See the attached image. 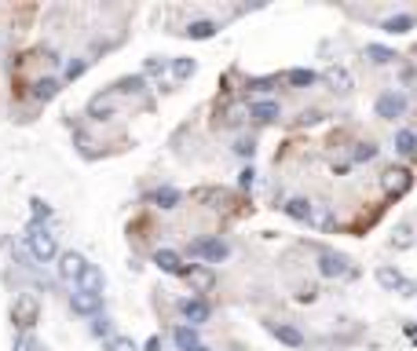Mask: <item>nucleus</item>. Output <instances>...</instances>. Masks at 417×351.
Instances as JSON below:
<instances>
[{
  "instance_id": "obj_1",
  "label": "nucleus",
  "mask_w": 417,
  "mask_h": 351,
  "mask_svg": "<svg viewBox=\"0 0 417 351\" xmlns=\"http://www.w3.org/2000/svg\"><path fill=\"white\" fill-rule=\"evenodd\" d=\"M26 246H29V252L40 260V263H48V260H55V252H59V246H55V234H51L45 223H29L26 227Z\"/></svg>"
},
{
  "instance_id": "obj_2",
  "label": "nucleus",
  "mask_w": 417,
  "mask_h": 351,
  "mask_svg": "<svg viewBox=\"0 0 417 351\" xmlns=\"http://www.w3.org/2000/svg\"><path fill=\"white\" fill-rule=\"evenodd\" d=\"M37 311H40L37 296H34V293H23V296L15 300V307H12V322H15V326L26 333V329H34V322H37Z\"/></svg>"
},
{
  "instance_id": "obj_3",
  "label": "nucleus",
  "mask_w": 417,
  "mask_h": 351,
  "mask_svg": "<svg viewBox=\"0 0 417 351\" xmlns=\"http://www.w3.org/2000/svg\"><path fill=\"white\" fill-rule=\"evenodd\" d=\"M227 242H220V238H198V242H190V257H201V260H209V263H220V260H227Z\"/></svg>"
},
{
  "instance_id": "obj_4",
  "label": "nucleus",
  "mask_w": 417,
  "mask_h": 351,
  "mask_svg": "<svg viewBox=\"0 0 417 351\" xmlns=\"http://www.w3.org/2000/svg\"><path fill=\"white\" fill-rule=\"evenodd\" d=\"M70 307H73V315H81V318H95V315L103 311V296H92V293L73 289L70 293Z\"/></svg>"
},
{
  "instance_id": "obj_5",
  "label": "nucleus",
  "mask_w": 417,
  "mask_h": 351,
  "mask_svg": "<svg viewBox=\"0 0 417 351\" xmlns=\"http://www.w3.org/2000/svg\"><path fill=\"white\" fill-rule=\"evenodd\" d=\"M406 114V95L403 92H384L377 99V117H388V121H395V117Z\"/></svg>"
},
{
  "instance_id": "obj_6",
  "label": "nucleus",
  "mask_w": 417,
  "mask_h": 351,
  "mask_svg": "<svg viewBox=\"0 0 417 351\" xmlns=\"http://www.w3.org/2000/svg\"><path fill=\"white\" fill-rule=\"evenodd\" d=\"M179 315L187 318V326L198 329V326L209 318V304L201 300V296H187V300H179Z\"/></svg>"
},
{
  "instance_id": "obj_7",
  "label": "nucleus",
  "mask_w": 417,
  "mask_h": 351,
  "mask_svg": "<svg viewBox=\"0 0 417 351\" xmlns=\"http://www.w3.org/2000/svg\"><path fill=\"white\" fill-rule=\"evenodd\" d=\"M117 114V95L114 92H99L95 99H88V117H95V121H106V117Z\"/></svg>"
},
{
  "instance_id": "obj_8",
  "label": "nucleus",
  "mask_w": 417,
  "mask_h": 351,
  "mask_svg": "<svg viewBox=\"0 0 417 351\" xmlns=\"http://www.w3.org/2000/svg\"><path fill=\"white\" fill-rule=\"evenodd\" d=\"M103 285H106L103 271L95 268V263H84V271H81V278H77V289L81 293H92V296H103Z\"/></svg>"
},
{
  "instance_id": "obj_9",
  "label": "nucleus",
  "mask_w": 417,
  "mask_h": 351,
  "mask_svg": "<svg viewBox=\"0 0 417 351\" xmlns=\"http://www.w3.org/2000/svg\"><path fill=\"white\" fill-rule=\"evenodd\" d=\"M84 263H88V260H84L81 252H62V257H59V274H62L66 282H73V285H77L81 271H84Z\"/></svg>"
},
{
  "instance_id": "obj_10",
  "label": "nucleus",
  "mask_w": 417,
  "mask_h": 351,
  "mask_svg": "<svg viewBox=\"0 0 417 351\" xmlns=\"http://www.w3.org/2000/svg\"><path fill=\"white\" fill-rule=\"evenodd\" d=\"M184 278L190 282V289H194V293H209L212 285H216V274H212V268H187Z\"/></svg>"
},
{
  "instance_id": "obj_11",
  "label": "nucleus",
  "mask_w": 417,
  "mask_h": 351,
  "mask_svg": "<svg viewBox=\"0 0 417 351\" xmlns=\"http://www.w3.org/2000/svg\"><path fill=\"white\" fill-rule=\"evenodd\" d=\"M318 271H323L326 278H344V274H348V260L337 257V252H323V257H318Z\"/></svg>"
},
{
  "instance_id": "obj_12",
  "label": "nucleus",
  "mask_w": 417,
  "mask_h": 351,
  "mask_svg": "<svg viewBox=\"0 0 417 351\" xmlns=\"http://www.w3.org/2000/svg\"><path fill=\"white\" fill-rule=\"evenodd\" d=\"M154 263H157L165 274H187V263L179 260V252H173V249H157V252H154Z\"/></svg>"
},
{
  "instance_id": "obj_13",
  "label": "nucleus",
  "mask_w": 417,
  "mask_h": 351,
  "mask_svg": "<svg viewBox=\"0 0 417 351\" xmlns=\"http://www.w3.org/2000/svg\"><path fill=\"white\" fill-rule=\"evenodd\" d=\"M381 187L388 190V194H403V190L410 187V172H406V168H388V172L381 176Z\"/></svg>"
},
{
  "instance_id": "obj_14",
  "label": "nucleus",
  "mask_w": 417,
  "mask_h": 351,
  "mask_svg": "<svg viewBox=\"0 0 417 351\" xmlns=\"http://www.w3.org/2000/svg\"><path fill=\"white\" fill-rule=\"evenodd\" d=\"M307 223L318 231H326V227H333V212H329L326 201H312V212H307Z\"/></svg>"
},
{
  "instance_id": "obj_15",
  "label": "nucleus",
  "mask_w": 417,
  "mask_h": 351,
  "mask_svg": "<svg viewBox=\"0 0 417 351\" xmlns=\"http://www.w3.org/2000/svg\"><path fill=\"white\" fill-rule=\"evenodd\" d=\"M216 23H212V18H194V23H190L184 34L190 37V40H209V37H216Z\"/></svg>"
},
{
  "instance_id": "obj_16",
  "label": "nucleus",
  "mask_w": 417,
  "mask_h": 351,
  "mask_svg": "<svg viewBox=\"0 0 417 351\" xmlns=\"http://www.w3.org/2000/svg\"><path fill=\"white\" fill-rule=\"evenodd\" d=\"M249 114L256 117V121H260V125H271V121H278V117H282V110H278V103H253L249 106Z\"/></svg>"
},
{
  "instance_id": "obj_17",
  "label": "nucleus",
  "mask_w": 417,
  "mask_h": 351,
  "mask_svg": "<svg viewBox=\"0 0 417 351\" xmlns=\"http://www.w3.org/2000/svg\"><path fill=\"white\" fill-rule=\"evenodd\" d=\"M173 340H176L179 351H194L198 348V329L194 326H176L173 329Z\"/></svg>"
},
{
  "instance_id": "obj_18",
  "label": "nucleus",
  "mask_w": 417,
  "mask_h": 351,
  "mask_svg": "<svg viewBox=\"0 0 417 351\" xmlns=\"http://www.w3.org/2000/svg\"><path fill=\"white\" fill-rule=\"evenodd\" d=\"M271 337H278L282 344H290V348H304V333H301V329H293V326L278 322V326H271Z\"/></svg>"
},
{
  "instance_id": "obj_19",
  "label": "nucleus",
  "mask_w": 417,
  "mask_h": 351,
  "mask_svg": "<svg viewBox=\"0 0 417 351\" xmlns=\"http://www.w3.org/2000/svg\"><path fill=\"white\" fill-rule=\"evenodd\" d=\"M286 216H290V220H296V223H307V212H312V201H307V198H290V201H286Z\"/></svg>"
},
{
  "instance_id": "obj_20",
  "label": "nucleus",
  "mask_w": 417,
  "mask_h": 351,
  "mask_svg": "<svg viewBox=\"0 0 417 351\" xmlns=\"http://www.w3.org/2000/svg\"><path fill=\"white\" fill-rule=\"evenodd\" d=\"M395 151H399L403 157H417V135L410 129H399L395 132Z\"/></svg>"
},
{
  "instance_id": "obj_21",
  "label": "nucleus",
  "mask_w": 417,
  "mask_h": 351,
  "mask_svg": "<svg viewBox=\"0 0 417 351\" xmlns=\"http://www.w3.org/2000/svg\"><path fill=\"white\" fill-rule=\"evenodd\" d=\"M55 95H59V81L55 77H40L34 84V99L37 103H48V99H55Z\"/></svg>"
},
{
  "instance_id": "obj_22",
  "label": "nucleus",
  "mask_w": 417,
  "mask_h": 351,
  "mask_svg": "<svg viewBox=\"0 0 417 351\" xmlns=\"http://www.w3.org/2000/svg\"><path fill=\"white\" fill-rule=\"evenodd\" d=\"M384 34H410L414 29V15H392V18H384L381 23Z\"/></svg>"
},
{
  "instance_id": "obj_23",
  "label": "nucleus",
  "mask_w": 417,
  "mask_h": 351,
  "mask_svg": "<svg viewBox=\"0 0 417 351\" xmlns=\"http://www.w3.org/2000/svg\"><path fill=\"white\" fill-rule=\"evenodd\" d=\"M168 70H173V77H176V81H190V77H194V70H198V62L179 55V59L168 62Z\"/></svg>"
},
{
  "instance_id": "obj_24",
  "label": "nucleus",
  "mask_w": 417,
  "mask_h": 351,
  "mask_svg": "<svg viewBox=\"0 0 417 351\" xmlns=\"http://www.w3.org/2000/svg\"><path fill=\"white\" fill-rule=\"evenodd\" d=\"M154 205L157 209H176L179 205V190L176 187H157L154 190Z\"/></svg>"
},
{
  "instance_id": "obj_25",
  "label": "nucleus",
  "mask_w": 417,
  "mask_h": 351,
  "mask_svg": "<svg viewBox=\"0 0 417 351\" xmlns=\"http://www.w3.org/2000/svg\"><path fill=\"white\" fill-rule=\"evenodd\" d=\"M143 88H147L143 77H121L110 92H114V95H136V92H143Z\"/></svg>"
},
{
  "instance_id": "obj_26",
  "label": "nucleus",
  "mask_w": 417,
  "mask_h": 351,
  "mask_svg": "<svg viewBox=\"0 0 417 351\" xmlns=\"http://www.w3.org/2000/svg\"><path fill=\"white\" fill-rule=\"evenodd\" d=\"M377 282L384 285V289H403V274L395 271V268H377Z\"/></svg>"
},
{
  "instance_id": "obj_27",
  "label": "nucleus",
  "mask_w": 417,
  "mask_h": 351,
  "mask_svg": "<svg viewBox=\"0 0 417 351\" xmlns=\"http://www.w3.org/2000/svg\"><path fill=\"white\" fill-rule=\"evenodd\" d=\"M286 81L296 84V88H307V84L318 81V73H315V70H290V73H286Z\"/></svg>"
},
{
  "instance_id": "obj_28",
  "label": "nucleus",
  "mask_w": 417,
  "mask_h": 351,
  "mask_svg": "<svg viewBox=\"0 0 417 351\" xmlns=\"http://www.w3.org/2000/svg\"><path fill=\"white\" fill-rule=\"evenodd\" d=\"M92 337L110 340V337H114V322H110L106 315H95V318H92Z\"/></svg>"
},
{
  "instance_id": "obj_29",
  "label": "nucleus",
  "mask_w": 417,
  "mask_h": 351,
  "mask_svg": "<svg viewBox=\"0 0 417 351\" xmlns=\"http://www.w3.org/2000/svg\"><path fill=\"white\" fill-rule=\"evenodd\" d=\"M366 59H370V62H377V66H388V62L395 59V51L381 48V44H366Z\"/></svg>"
},
{
  "instance_id": "obj_30",
  "label": "nucleus",
  "mask_w": 417,
  "mask_h": 351,
  "mask_svg": "<svg viewBox=\"0 0 417 351\" xmlns=\"http://www.w3.org/2000/svg\"><path fill=\"white\" fill-rule=\"evenodd\" d=\"M106 351H136V340L132 337H110V340H106Z\"/></svg>"
},
{
  "instance_id": "obj_31",
  "label": "nucleus",
  "mask_w": 417,
  "mask_h": 351,
  "mask_svg": "<svg viewBox=\"0 0 417 351\" xmlns=\"http://www.w3.org/2000/svg\"><path fill=\"white\" fill-rule=\"evenodd\" d=\"M395 249H410L414 246V238H410V223H399V231H395Z\"/></svg>"
},
{
  "instance_id": "obj_32",
  "label": "nucleus",
  "mask_w": 417,
  "mask_h": 351,
  "mask_svg": "<svg viewBox=\"0 0 417 351\" xmlns=\"http://www.w3.org/2000/svg\"><path fill=\"white\" fill-rule=\"evenodd\" d=\"M165 70H168V62L162 55H151V59L143 62V73H165Z\"/></svg>"
},
{
  "instance_id": "obj_33",
  "label": "nucleus",
  "mask_w": 417,
  "mask_h": 351,
  "mask_svg": "<svg viewBox=\"0 0 417 351\" xmlns=\"http://www.w3.org/2000/svg\"><path fill=\"white\" fill-rule=\"evenodd\" d=\"M373 157H377V146L373 143H359L355 146V161H373Z\"/></svg>"
},
{
  "instance_id": "obj_34",
  "label": "nucleus",
  "mask_w": 417,
  "mask_h": 351,
  "mask_svg": "<svg viewBox=\"0 0 417 351\" xmlns=\"http://www.w3.org/2000/svg\"><path fill=\"white\" fill-rule=\"evenodd\" d=\"M329 81H333V84H340V92H348V88H351L348 70H333V73H329Z\"/></svg>"
},
{
  "instance_id": "obj_35",
  "label": "nucleus",
  "mask_w": 417,
  "mask_h": 351,
  "mask_svg": "<svg viewBox=\"0 0 417 351\" xmlns=\"http://www.w3.org/2000/svg\"><path fill=\"white\" fill-rule=\"evenodd\" d=\"M29 205H34V216H37L34 223H40V220H48V216H51V209H48V205H45V201H40V198H34V201H29Z\"/></svg>"
},
{
  "instance_id": "obj_36",
  "label": "nucleus",
  "mask_w": 417,
  "mask_h": 351,
  "mask_svg": "<svg viewBox=\"0 0 417 351\" xmlns=\"http://www.w3.org/2000/svg\"><path fill=\"white\" fill-rule=\"evenodd\" d=\"M84 66H88V59H77V62H70V66H66V77H70V81H77L81 73H84Z\"/></svg>"
},
{
  "instance_id": "obj_37",
  "label": "nucleus",
  "mask_w": 417,
  "mask_h": 351,
  "mask_svg": "<svg viewBox=\"0 0 417 351\" xmlns=\"http://www.w3.org/2000/svg\"><path fill=\"white\" fill-rule=\"evenodd\" d=\"M238 183H242L245 190H249V187L256 183V172H253V168H245V172H242V179H238Z\"/></svg>"
},
{
  "instance_id": "obj_38",
  "label": "nucleus",
  "mask_w": 417,
  "mask_h": 351,
  "mask_svg": "<svg viewBox=\"0 0 417 351\" xmlns=\"http://www.w3.org/2000/svg\"><path fill=\"white\" fill-rule=\"evenodd\" d=\"M249 88H253V92H267V88H271V81H267V77H260V81H249Z\"/></svg>"
},
{
  "instance_id": "obj_39",
  "label": "nucleus",
  "mask_w": 417,
  "mask_h": 351,
  "mask_svg": "<svg viewBox=\"0 0 417 351\" xmlns=\"http://www.w3.org/2000/svg\"><path fill=\"white\" fill-rule=\"evenodd\" d=\"M238 154H249L253 157V140H238V146H234Z\"/></svg>"
},
{
  "instance_id": "obj_40",
  "label": "nucleus",
  "mask_w": 417,
  "mask_h": 351,
  "mask_svg": "<svg viewBox=\"0 0 417 351\" xmlns=\"http://www.w3.org/2000/svg\"><path fill=\"white\" fill-rule=\"evenodd\" d=\"M157 348H162V340H157V337H151V340H147V351H157Z\"/></svg>"
},
{
  "instance_id": "obj_41",
  "label": "nucleus",
  "mask_w": 417,
  "mask_h": 351,
  "mask_svg": "<svg viewBox=\"0 0 417 351\" xmlns=\"http://www.w3.org/2000/svg\"><path fill=\"white\" fill-rule=\"evenodd\" d=\"M194 351H209V348H201V344H198V348H194Z\"/></svg>"
},
{
  "instance_id": "obj_42",
  "label": "nucleus",
  "mask_w": 417,
  "mask_h": 351,
  "mask_svg": "<svg viewBox=\"0 0 417 351\" xmlns=\"http://www.w3.org/2000/svg\"><path fill=\"white\" fill-rule=\"evenodd\" d=\"M37 351H45V348H37Z\"/></svg>"
}]
</instances>
